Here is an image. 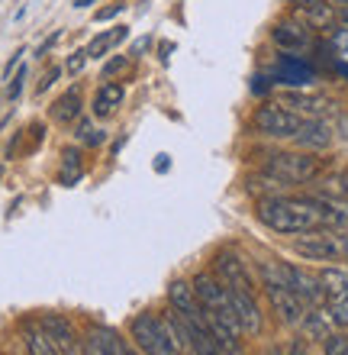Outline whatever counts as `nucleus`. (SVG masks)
Masks as SVG:
<instances>
[{
    "label": "nucleus",
    "mask_w": 348,
    "mask_h": 355,
    "mask_svg": "<svg viewBox=\"0 0 348 355\" xmlns=\"http://www.w3.org/2000/svg\"><path fill=\"white\" fill-rule=\"evenodd\" d=\"M229 300H232V310H235V317H239L242 333L258 336V333H262V310H258V304H255V294L229 288Z\"/></svg>",
    "instance_id": "obj_14"
},
{
    "label": "nucleus",
    "mask_w": 348,
    "mask_h": 355,
    "mask_svg": "<svg viewBox=\"0 0 348 355\" xmlns=\"http://www.w3.org/2000/svg\"><path fill=\"white\" fill-rule=\"evenodd\" d=\"M217 278L226 284V288H235V291H248L255 294V284H252V275L245 268V262L239 259L235 252H219L217 255Z\"/></svg>",
    "instance_id": "obj_11"
},
{
    "label": "nucleus",
    "mask_w": 348,
    "mask_h": 355,
    "mask_svg": "<svg viewBox=\"0 0 348 355\" xmlns=\"http://www.w3.org/2000/svg\"><path fill=\"white\" fill-rule=\"evenodd\" d=\"M271 39H274V46L284 49V52H303V49L313 46V29L291 17V19H281L271 29Z\"/></svg>",
    "instance_id": "obj_10"
},
{
    "label": "nucleus",
    "mask_w": 348,
    "mask_h": 355,
    "mask_svg": "<svg viewBox=\"0 0 348 355\" xmlns=\"http://www.w3.org/2000/svg\"><path fill=\"white\" fill-rule=\"evenodd\" d=\"M107 136H104V130H97L94 123H77V142H81V146H100V142H104Z\"/></svg>",
    "instance_id": "obj_25"
},
{
    "label": "nucleus",
    "mask_w": 348,
    "mask_h": 355,
    "mask_svg": "<svg viewBox=\"0 0 348 355\" xmlns=\"http://www.w3.org/2000/svg\"><path fill=\"white\" fill-rule=\"evenodd\" d=\"M126 65H129V58H126V55H116L113 62H107V65H104V78H113L116 71H122Z\"/></svg>",
    "instance_id": "obj_28"
},
{
    "label": "nucleus",
    "mask_w": 348,
    "mask_h": 355,
    "mask_svg": "<svg viewBox=\"0 0 348 355\" xmlns=\"http://www.w3.org/2000/svg\"><path fill=\"white\" fill-rule=\"evenodd\" d=\"M26 346L33 355H65L55 346V339L48 336L46 329H26Z\"/></svg>",
    "instance_id": "obj_21"
},
{
    "label": "nucleus",
    "mask_w": 348,
    "mask_h": 355,
    "mask_svg": "<svg viewBox=\"0 0 348 355\" xmlns=\"http://www.w3.org/2000/svg\"><path fill=\"white\" fill-rule=\"evenodd\" d=\"M287 3H291V0H287Z\"/></svg>",
    "instance_id": "obj_39"
},
{
    "label": "nucleus",
    "mask_w": 348,
    "mask_h": 355,
    "mask_svg": "<svg viewBox=\"0 0 348 355\" xmlns=\"http://www.w3.org/2000/svg\"><path fill=\"white\" fill-rule=\"evenodd\" d=\"M329 313H322L320 307H306V313H303V320H300V327H303V333L310 339H326L329 336Z\"/></svg>",
    "instance_id": "obj_19"
},
{
    "label": "nucleus",
    "mask_w": 348,
    "mask_h": 355,
    "mask_svg": "<svg viewBox=\"0 0 348 355\" xmlns=\"http://www.w3.org/2000/svg\"><path fill=\"white\" fill-rule=\"evenodd\" d=\"M336 75L348 78V62H336Z\"/></svg>",
    "instance_id": "obj_34"
},
{
    "label": "nucleus",
    "mask_w": 348,
    "mask_h": 355,
    "mask_svg": "<svg viewBox=\"0 0 348 355\" xmlns=\"http://www.w3.org/2000/svg\"><path fill=\"white\" fill-rule=\"evenodd\" d=\"M262 281H264V294H268V300H271L274 310H277V317H281L287 327H300L303 313H306V304H303L287 284H281V281H274V278H262Z\"/></svg>",
    "instance_id": "obj_6"
},
{
    "label": "nucleus",
    "mask_w": 348,
    "mask_h": 355,
    "mask_svg": "<svg viewBox=\"0 0 348 355\" xmlns=\"http://www.w3.org/2000/svg\"><path fill=\"white\" fill-rule=\"evenodd\" d=\"M62 159H65V162H62V171H58V181L71 187L75 181H81V175H84V168H81V152L68 149Z\"/></svg>",
    "instance_id": "obj_22"
},
{
    "label": "nucleus",
    "mask_w": 348,
    "mask_h": 355,
    "mask_svg": "<svg viewBox=\"0 0 348 355\" xmlns=\"http://www.w3.org/2000/svg\"><path fill=\"white\" fill-rule=\"evenodd\" d=\"M129 36V26H113V29H104V33H100V36L94 39V42H91V46H87V58H104L107 52H110V49L113 46H120L122 39Z\"/></svg>",
    "instance_id": "obj_18"
},
{
    "label": "nucleus",
    "mask_w": 348,
    "mask_h": 355,
    "mask_svg": "<svg viewBox=\"0 0 348 355\" xmlns=\"http://www.w3.org/2000/svg\"><path fill=\"white\" fill-rule=\"evenodd\" d=\"M58 75H62V68H52L46 78H42V85H39V94H46V87H52L58 81Z\"/></svg>",
    "instance_id": "obj_30"
},
{
    "label": "nucleus",
    "mask_w": 348,
    "mask_h": 355,
    "mask_svg": "<svg viewBox=\"0 0 348 355\" xmlns=\"http://www.w3.org/2000/svg\"><path fill=\"white\" fill-rule=\"evenodd\" d=\"M122 97H126L122 85H116V81H107V85L97 87V94H94V107H91V110H94L97 116H110V113H113L116 107L122 103Z\"/></svg>",
    "instance_id": "obj_16"
},
{
    "label": "nucleus",
    "mask_w": 348,
    "mask_h": 355,
    "mask_svg": "<svg viewBox=\"0 0 348 355\" xmlns=\"http://www.w3.org/2000/svg\"><path fill=\"white\" fill-rule=\"evenodd\" d=\"M293 19H300L310 29H332L339 23V10L332 0H291Z\"/></svg>",
    "instance_id": "obj_8"
},
{
    "label": "nucleus",
    "mask_w": 348,
    "mask_h": 355,
    "mask_svg": "<svg viewBox=\"0 0 348 355\" xmlns=\"http://www.w3.org/2000/svg\"><path fill=\"white\" fill-rule=\"evenodd\" d=\"M332 139H336V132H332V123H326V120H303V126L297 130V136H293V142L306 152L329 149Z\"/></svg>",
    "instance_id": "obj_12"
},
{
    "label": "nucleus",
    "mask_w": 348,
    "mask_h": 355,
    "mask_svg": "<svg viewBox=\"0 0 348 355\" xmlns=\"http://www.w3.org/2000/svg\"><path fill=\"white\" fill-rule=\"evenodd\" d=\"M168 300H171V307L178 310V313H181L184 320H187L190 327L210 329V323H207V310H203L200 297L194 294V284H187V281H174V284L168 288Z\"/></svg>",
    "instance_id": "obj_7"
},
{
    "label": "nucleus",
    "mask_w": 348,
    "mask_h": 355,
    "mask_svg": "<svg viewBox=\"0 0 348 355\" xmlns=\"http://www.w3.org/2000/svg\"><path fill=\"white\" fill-rule=\"evenodd\" d=\"M145 49H149V36H145V39H139V42H136V46H132V55H142V52H145Z\"/></svg>",
    "instance_id": "obj_33"
},
{
    "label": "nucleus",
    "mask_w": 348,
    "mask_h": 355,
    "mask_svg": "<svg viewBox=\"0 0 348 355\" xmlns=\"http://www.w3.org/2000/svg\"><path fill=\"white\" fill-rule=\"evenodd\" d=\"M252 123L262 136H271V139H293L297 130L303 126V116L293 113L291 107H284V103H262V107L255 110Z\"/></svg>",
    "instance_id": "obj_4"
},
{
    "label": "nucleus",
    "mask_w": 348,
    "mask_h": 355,
    "mask_svg": "<svg viewBox=\"0 0 348 355\" xmlns=\"http://www.w3.org/2000/svg\"><path fill=\"white\" fill-rule=\"evenodd\" d=\"M52 116H55L58 123H71L81 116V94L77 91H68L65 97H58L55 107H52Z\"/></svg>",
    "instance_id": "obj_20"
},
{
    "label": "nucleus",
    "mask_w": 348,
    "mask_h": 355,
    "mask_svg": "<svg viewBox=\"0 0 348 355\" xmlns=\"http://www.w3.org/2000/svg\"><path fill=\"white\" fill-rule=\"evenodd\" d=\"M262 168L287 184H306L320 175V159H313L310 152H271L264 155Z\"/></svg>",
    "instance_id": "obj_3"
},
{
    "label": "nucleus",
    "mask_w": 348,
    "mask_h": 355,
    "mask_svg": "<svg viewBox=\"0 0 348 355\" xmlns=\"http://www.w3.org/2000/svg\"><path fill=\"white\" fill-rule=\"evenodd\" d=\"M320 284L329 300H345L348 297V271L345 268H322Z\"/></svg>",
    "instance_id": "obj_17"
},
{
    "label": "nucleus",
    "mask_w": 348,
    "mask_h": 355,
    "mask_svg": "<svg viewBox=\"0 0 348 355\" xmlns=\"http://www.w3.org/2000/svg\"><path fill=\"white\" fill-rule=\"evenodd\" d=\"M171 49H174V46H171V42H161V62H168V55H171Z\"/></svg>",
    "instance_id": "obj_35"
},
{
    "label": "nucleus",
    "mask_w": 348,
    "mask_h": 355,
    "mask_svg": "<svg viewBox=\"0 0 348 355\" xmlns=\"http://www.w3.org/2000/svg\"><path fill=\"white\" fill-rule=\"evenodd\" d=\"M284 107H291L293 113H300L303 120H326V113H332V101L322 94H297L291 91L284 97Z\"/></svg>",
    "instance_id": "obj_13"
},
{
    "label": "nucleus",
    "mask_w": 348,
    "mask_h": 355,
    "mask_svg": "<svg viewBox=\"0 0 348 355\" xmlns=\"http://www.w3.org/2000/svg\"><path fill=\"white\" fill-rule=\"evenodd\" d=\"M274 81L277 85H287V87H306L316 81V68L310 62H303L297 55H281L277 58V65H274Z\"/></svg>",
    "instance_id": "obj_9"
},
{
    "label": "nucleus",
    "mask_w": 348,
    "mask_h": 355,
    "mask_svg": "<svg viewBox=\"0 0 348 355\" xmlns=\"http://www.w3.org/2000/svg\"><path fill=\"white\" fill-rule=\"evenodd\" d=\"M91 3H97V0H75V7H91Z\"/></svg>",
    "instance_id": "obj_37"
},
{
    "label": "nucleus",
    "mask_w": 348,
    "mask_h": 355,
    "mask_svg": "<svg viewBox=\"0 0 348 355\" xmlns=\"http://www.w3.org/2000/svg\"><path fill=\"white\" fill-rule=\"evenodd\" d=\"M84 62H87V49H77V52H71V58H68V75H77L81 68H84Z\"/></svg>",
    "instance_id": "obj_27"
},
{
    "label": "nucleus",
    "mask_w": 348,
    "mask_h": 355,
    "mask_svg": "<svg viewBox=\"0 0 348 355\" xmlns=\"http://www.w3.org/2000/svg\"><path fill=\"white\" fill-rule=\"evenodd\" d=\"M122 7H126V3H113V7L97 10V13H94V23H104V19H113L116 13H122Z\"/></svg>",
    "instance_id": "obj_29"
},
{
    "label": "nucleus",
    "mask_w": 348,
    "mask_h": 355,
    "mask_svg": "<svg viewBox=\"0 0 348 355\" xmlns=\"http://www.w3.org/2000/svg\"><path fill=\"white\" fill-rule=\"evenodd\" d=\"M268 355H281V349H268Z\"/></svg>",
    "instance_id": "obj_38"
},
{
    "label": "nucleus",
    "mask_w": 348,
    "mask_h": 355,
    "mask_svg": "<svg viewBox=\"0 0 348 355\" xmlns=\"http://www.w3.org/2000/svg\"><path fill=\"white\" fill-rule=\"evenodd\" d=\"M23 78H26V71L19 68V75L13 78V85H10V97H13V101H17V97H19V91H23Z\"/></svg>",
    "instance_id": "obj_31"
},
{
    "label": "nucleus",
    "mask_w": 348,
    "mask_h": 355,
    "mask_svg": "<svg viewBox=\"0 0 348 355\" xmlns=\"http://www.w3.org/2000/svg\"><path fill=\"white\" fill-rule=\"evenodd\" d=\"M348 239L336 236L332 230H313V233H303L300 239H293V252L310 259V262H332L345 255Z\"/></svg>",
    "instance_id": "obj_5"
},
{
    "label": "nucleus",
    "mask_w": 348,
    "mask_h": 355,
    "mask_svg": "<svg viewBox=\"0 0 348 355\" xmlns=\"http://www.w3.org/2000/svg\"><path fill=\"white\" fill-rule=\"evenodd\" d=\"M84 352L87 355H129V349H126V343L110 327H94L84 339Z\"/></svg>",
    "instance_id": "obj_15"
},
{
    "label": "nucleus",
    "mask_w": 348,
    "mask_h": 355,
    "mask_svg": "<svg viewBox=\"0 0 348 355\" xmlns=\"http://www.w3.org/2000/svg\"><path fill=\"white\" fill-rule=\"evenodd\" d=\"M329 320L336 323L339 329H348V297L345 300H329Z\"/></svg>",
    "instance_id": "obj_26"
},
{
    "label": "nucleus",
    "mask_w": 348,
    "mask_h": 355,
    "mask_svg": "<svg viewBox=\"0 0 348 355\" xmlns=\"http://www.w3.org/2000/svg\"><path fill=\"white\" fill-rule=\"evenodd\" d=\"M255 216L268 230L284 236H300L313 230H339L348 226V204L332 197H262Z\"/></svg>",
    "instance_id": "obj_1"
},
{
    "label": "nucleus",
    "mask_w": 348,
    "mask_h": 355,
    "mask_svg": "<svg viewBox=\"0 0 348 355\" xmlns=\"http://www.w3.org/2000/svg\"><path fill=\"white\" fill-rule=\"evenodd\" d=\"M252 81H255V85H252V91H255V94H268V87H271V85H268V78H264V75H255Z\"/></svg>",
    "instance_id": "obj_32"
},
{
    "label": "nucleus",
    "mask_w": 348,
    "mask_h": 355,
    "mask_svg": "<svg viewBox=\"0 0 348 355\" xmlns=\"http://www.w3.org/2000/svg\"><path fill=\"white\" fill-rule=\"evenodd\" d=\"M132 339L139 343V349L145 355H181V346L174 333L168 329L165 320H158L155 313H136L132 317Z\"/></svg>",
    "instance_id": "obj_2"
},
{
    "label": "nucleus",
    "mask_w": 348,
    "mask_h": 355,
    "mask_svg": "<svg viewBox=\"0 0 348 355\" xmlns=\"http://www.w3.org/2000/svg\"><path fill=\"white\" fill-rule=\"evenodd\" d=\"M329 49L336 55H348V23H336L329 29Z\"/></svg>",
    "instance_id": "obj_24"
},
{
    "label": "nucleus",
    "mask_w": 348,
    "mask_h": 355,
    "mask_svg": "<svg viewBox=\"0 0 348 355\" xmlns=\"http://www.w3.org/2000/svg\"><path fill=\"white\" fill-rule=\"evenodd\" d=\"M320 197H332V200H348V175H332L320 184Z\"/></svg>",
    "instance_id": "obj_23"
},
{
    "label": "nucleus",
    "mask_w": 348,
    "mask_h": 355,
    "mask_svg": "<svg viewBox=\"0 0 348 355\" xmlns=\"http://www.w3.org/2000/svg\"><path fill=\"white\" fill-rule=\"evenodd\" d=\"M155 168H158V171L168 168V155H158V162H155Z\"/></svg>",
    "instance_id": "obj_36"
}]
</instances>
